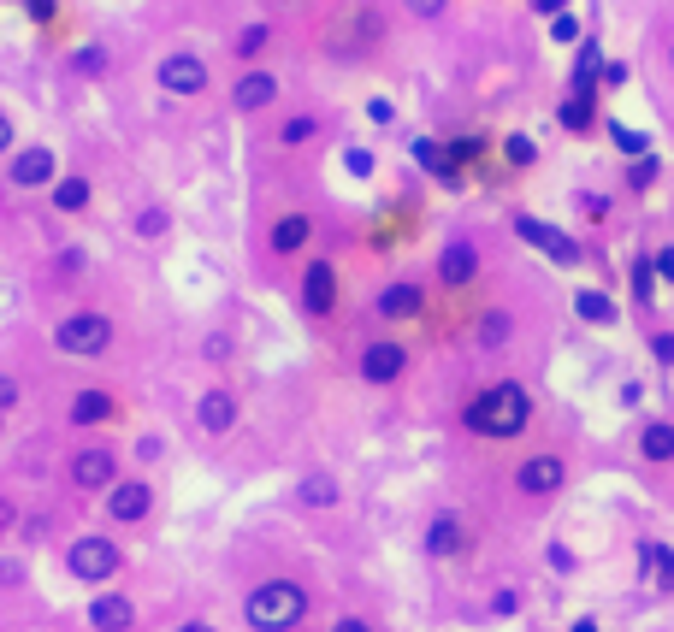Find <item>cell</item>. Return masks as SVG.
I'll return each instance as SVG.
<instances>
[{
  "mask_svg": "<svg viewBox=\"0 0 674 632\" xmlns=\"http://www.w3.org/2000/svg\"><path fill=\"white\" fill-rule=\"evenodd\" d=\"M527 420H533V396H527L515 379L485 384L468 408H462V426L479 432V438H521V432H527Z\"/></svg>",
  "mask_w": 674,
  "mask_h": 632,
  "instance_id": "obj_1",
  "label": "cell"
},
{
  "mask_svg": "<svg viewBox=\"0 0 674 632\" xmlns=\"http://www.w3.org/2000/svg\"><path fill=\"white\" fill-rule=\"evenodd\" d=\"M302 615H308V591L296 579H267L243 597V621L255 632H290Z\"/></svg>",
  "mask_w": 674,
  "mask_h": 632,
  "instance_id": "obj_2",
  "label": "cell"
},
{
  "mask_svg": "<svg viewBox=\"0 0 674 632\" xmlns=\"http://www.w3.org/2000/svg\"><path fill=\"white\" fill-rule=\"evenodd\" d=\"M54 349L60 355H83V361L107 355L113 349V319L107 314H66L54 325Z\"/></svg>",
  "mask_w": 674,
  "mask_h": 632,
  "instance_id": "obj_3",
  "label": "cell"
},
{
  "mask_svg": "<svg viewBox=\"0 0 674 632\" xmlns=\"http://www.w3.org/2000/svg\"><path fill=\"white\" fill-rule=\"evenodd\" d=\"M66 568H71L77 585H107L113 573L125 568V550H119L113 538H95V532H89V538H77L66 550Z\"/></svg>",
  "mask_w": 674,
  "mask_h": 632,
  "instance_id": "obj_4",
  "label": "cell"
},
{
  "mask_svg": "<svg viewBox=\"0 0 674 632\" xmlns=\"http://www.w3.org/2000/svg\"><path fill=\"white\" fill-rule=\"evenodd\" d=\"M71 485H77V491H113V485H119V455H113L107 443L77 449V455H71Z\"/></svg>",
  "mask_w": 674,
  "mask_h": 632,
  "instance_id": "obj_5",
  "label": "cell"
},
{
  "mask_svg": "<svg viewBox=\"0 0 674 632\" xmlns=\"http://www.w3.org/2000/svg\"><path fill=\"white\" fill-rule=\"evenodd\" d=\"M160 89H166V95H202L207 60H196V54H166V60H160Z\"/></svg>",
  "mask_w": 674,
  "mask_h": 632,
  "instance_id": "obj_6",
  "label": "cell"
},
{
  "mask_svg": "<svg viewBox=\"0 0 674 632\" xmlns=\"http://www.w3.org/2000/svg\"><path fill=\"white\" fill-rule=\"evenodd\" d=\"M568 485V461L562 455H533L521 473H515V491H527V497H550V491H562Z\"/></svg>",
  "mask_w": 674,
  "mask_h": 632,
  "instance_id": "obj_7",
  "label": "cell"
},
{
  "mask_svg": "<svg viewBox=\"0 0 674 632\" xmlns=\"http://www.w3.org/2000/svg\"><path fill=\"white\" fill-rule=\"evenodd\" d=\"M403 373H408L403 343H367V349H361V379L367 384H397Z\"/></svg>",
  "mask_w": 674,
  "mask_h": 632,
  "instance_id": "obj_8",
  "label": "cell"
},
{
  "mask_svg": "<svg viewBox=\"0 0 674 632\" xmlns=\"http://www.w3.org/2000/svg\"><path fill=\"white\" fill-rule=\"evenodd\" d=\"M148 508H154V485H148V479H125V485L107 491V514L125 520V526H131V520H148Z\"/></svg>",
  "mask_w": 674,
  "mask_h": 632,
  "instance_id": "obj_9",
  "label": "cell"
},
{
  "mask_svg": "<svg viewBox=\"0 0 674 632\" xmlns=\"http://www.w3.org/2000/svg\"><path fill=\"white\" fill-rule=\"evenodd\" d=\"M515 231H521V237H527L533 249L550 254L556 266H574V260H580V243H574V237H562L556 225H539V219H515Z\"/></svg>",
  "mask_w": 674,
  "mask_h": 632,
  "instance_id": "obj_10",
  "label": "cell"
},
{
  "mask_svg": "<svg viewBox=\"0 0 674 632\" xmlns=\"http://www.w3.org/2000/svg\"><path fill=\"white\" fill-rule=\"evenodd\" d=\"M272 101H278V77L272 71H243L237 89H231V107L237 113H267Z\"/></svg>",
  "mask_w": 674,
  "mask_h": 632,
  "instance_id": "obj_11",
  "label": "cell"
},
{
  "mask_svg": "<svg viewBox=\"0 0 674 632\" xmlns=\"http://www.w3.org/2000/svg\"><path fill=\"white\" fill-rule=\"evenodd\" d=\"M302 308H308V314H320V319L337 308V272L326 266V260H314V266H308V278H302Z\"/></svg>",
  "mask_w": 674,
  "mask_h": 632,
  "instance_id": "obj_12",
  "label": "cell"
},
{
  "mask_svg": "<svg viewBox=\"0 0 674 632\" xmlns=\"http://www.w3.org/2000/svg\"><path fill=\"white\" fill-rule=\"evenodd\" d=\"M18 190H42V184H54V154L48 148H24L18 160H12V172H6Z\"/></svg>",
  "mask_w": 674,
  "mask_h": 632,
  "instance_id": "obj_13",
  "label": "cell"
},
{
  "mask_svg": "<svg viewBox=\"0 0 674 632\" xmlns=\"http://www.w3.org/2000/svg\"><path fill=\"white\" fill-rule=\"evenodd\" d=\"M373 308H379V319H414L426 308V290H420V284H385Z\"/></svg>",
  "mask_w": 674,
  "mask_h": 632,
  "instance_id": "obj_14",
  "label": "cell"
},
{
  "mask_svg": "<svg viewBox=\"0 0 674 632\" xmlns=\"http://www.w3.org/2000/svg\"><path fill=\"white\" fill-rule=\"evenodd\" d=\"M473 272H479V249H473V243H450V249L438 254V278H444L450 290H462Z\"/></svg>",
  "mask_w": 674,
  "mask_h": 632,
  "instance_id": "obj_15",
  "label": "cell"
},
{
  "mask_svg": "<svg viewBox=\"0 0 674 632\" xmlns=\"http://www.w3.org/2000/svg\"><path fill=\"white\" fill-rule=\"evenodd\" d=\"M414 160L438 178V184H462V166L450 160V148L444 142H432V136H414Z\"/></svg>",
  "mask_w": 674,
  "mask_h": 632,
  "instance_id": "obj_16",
  "label": "cell"
},
{
  "mask_svg": "<svg viewBox=\"0 0 674 632\" xmlns=\"http://www.w3.org/2000/svg\"><path fill=\"white\" fill-rule=\"evenodd\" d=\"M131 621H136L131 597H95L89 603V627L95 632H131Z\"/></svg>",
  "mask_w": 674,
  "mask_h": 632,
  "instance_id": "obj_17",
  "label": "cell"
},
{
  "mask_svg": "<svg viewBox=\"0 0 674 632\" xmlns=\"http://www.w3.org/2000/svg\"><path fill=\"white\" fill-rule=\"evenodd\" d=\"M308 237H314V219H308V213H284V219L272 225V254L308 249Z\"/></svg>",
  "mask_w": 674,
  "mask_h": 632,
  "instance_id": "obj_18",
  "label": "cell"
},
{
  "mask_svg": "<svg viewBox=\"0 0 674 632\" xmlns=\"http://www.w3.org/2000/svg\"><path fill=\"white\" fill-rule=\"evenodd\" d=\"M202 426L213 432V438L237 426V396H231V390H207L202 396Z\"/></svg>",
  "mask_w": 674,
  "mask_h": 632,
  "instance_id": "obj_19",
  "label": "cell"
},
{
  "mask_svg": "<svg viewBox=\"0 0 674 632\" xmlns=\"http://www.w3.org/2000/svg\"><path fill=\"white\" fill-rule=\"evenodd\" d=\"M113 420V396L107 390H77L71 396V426H101Z\"/></svg>",
  "mask_w": 674,
  "mask_h": 632,
  "instance_id": "obj_20",
  "label": "cell"
},
{
  "mask_svg": "<svg viewBox=\"0 0 674 632\" xmlns=\"http://www.w3.org/2000/svg\"><path fill=\"white\" fill-rule=\"evenodd\" d=\"M468 550V532H462V520H432V532H426V556H462Z\"/></svg>",
  "mask_w": 674,
  "mask_h": 632,
  "instance_id": "obj_21",
  "label": "cell"
},
{
  "mask_svg": "<svg viewBox=\"0 0 674 632\" xmlns=\"http://www.w3.org/2000/svg\"><path fill=\"white\" fill-rule=\"evenodd\" d=\"M598 65H604V48H598V36H586L580 42V65H574V95H592L598 89Z\"/></svg>",
  "mask_w": 674,
  "mask_h": 632,
  "instance_id": "obj_22",
  "label": "cell"
},
{
  "mask_svg": "<svg viewBox=\"0 0 674 632\" xmlns=\"http://www.w3.org/2000/svg\"><path fill=\"white\" fill-rule=\"evenodd\" d=\"M639 449H645V461H674V426L669 420H651L645 438H639Z\"/></svg>",
  "mask_w": 674,
  "mask_h": 632,
  "instance_id": "obj_23",
  "label": "cell"
},
{
  "mask_svg": "<svg viewBox=\"0 0 674 632\" xmlns=\"http://www.w3.org/2000/svg\"><path fill=\"white\" fill-rule=\"evenodd\" d=\"M574 314L592 319V325H615V302H609L604 290H580V296H574Z\"/></svg>",
  "mask_w": 674,
  "mask_h": 632,
  "instance_id": "obj_24",
  "label": "cell"
},
{
  "mask_svg": "<svg viewBox=\"0 0 674 632\" xmlns=\"http://www.w3.org/2000/svg\"><path fill=\"white\" fill-rule=\"evenodd\" d=\"M562 125L574 130V136H586V130L598 125V113H592V95H568V101H562Z\"/></svg>",
  "mask_w": 674,
  "mask_h": 632,
  "instance_id": "obj_25",
  "label": "cell"
},
{
  "mask_svg": "<svg viewBox=\"0 0 674 632\" xmlns=\"http://www.w3.org/2000/svg\"><path fill=\"white\" fill-rule=\"evenodd\" d=\"M54 207L60 213H83L89 207V178H60L54 184Z\"/></svg>",
  "mask_w": 674,
  "mask_h": 632,
  "instance_id": "obj_26",
  "label": "cell"
},
{
  "mask_svg": "<svg viewBox=\"0 0 674 632\" xmlns=\"http://www.w3.org/2000/svg\"><path fill=\"white\" fill-rule=\"evenodd\" d=\"M633 302H639V308L657 302V260H645V254L633 260Z\"/></svg>",
  "mask_w": 674,
  "mask_h": 632,
  "instance_id": "obj_27",
  "label": "cell"
},
{
  "mask_svg": "<svg viewBox=\"0 0 674 632\" xmlns=\"http://www.w3.org/2000/svg\"><path fill=\"white\" fill-rule=\"evenodd\" d=\"M302 503L332 508L337 503V479H332V473H308V479H302Z\"/></svg>",
  "mask_w": 674,
  "mask_h": 632,
  "instance_id": "obj_28",
  "label": "cell"
},
{
  "mask_svg": "<svg viewBox=\"0 0 674 632\" xmlns=\"http://www.w3.org/2000/svg\"><path fill=\"white\" fill-rule=\"evenodd\" d=\"M509 331H515L509 314H485V319H479V349H503V343H509Z\"/></svg>",
  "mask_w": 674,
  "mask_h": 632,
  "instance_id": "obj_29",
  "label": "cell"
},
{
  "mask_svg": "<svg viewBox=\"0 0 674 632\" xmlns=\"http://www.w3.org/2000/svg\"><path fill=\"white\" fill-rule=\"evenodd\" d=\"M657 172H663V166H657V154H633L627 184H633V190H651V184H657Z\"/></svg>",
  "mask_w": 674,
  "mask_h": 632,
  "instance_id": "obj_30",
  "label": "cell"
},
{
  "mask_svg": "<svg viewBox=\"0 0 674 632\" xmlns=\"http://www.w3.org/2000/svg\"><path fill=\"white\" fill-rule=\"evenodd\" d=\"M172 231V213L166 207H142L136 213V237H166Z\"/></svg>",
  "mask_w": 674,
  "mask_h": 632,
  "instance_id": "obj_31",
  "label": "cell"
},
{
  "mask_svg": "<svg viewBox=\"0 0 674 632\" xmlns=\"http://www.w3.org/2000/svg\"><path fill=\"white\" fill-rule=\"evenodd\" d=\"M71 65H77L83 77H95V71H107V48H95V42H89V48H77V54H71Z\"/></svg>",
  "mask_w": 674,
  "mask_h": 632,
  "instance_id": "obj_32",
  "label": "cell"
},
{
  "mask_svg": "<svg viewBox=\"0 0 674 632\" xmlns=\"http://www.w3.org/2000/svg\"><path fill=\"white\" fill-rule=\"evenodd\" d=\"M267 24H249V30H243V36H237V54H243V60H255V54H261V48H267Z\"/></svg>",
  "mask_w": 674,
  "mask_h": 632,
  "instance_id": "obj_33",
  "label": "cell"
},
{
  "mask_svg": "<svg viewBox=\"0 0 674 632\" xmlns=\"http://www.w3.org/2000/svg\"><path fill=\"white\" fill-rule=\"evenodd\" d=\"M314 130H320V119H308V113H302V119H284V130H278V136H284V142L296 148V142H308Z\"/></svg>",
  "mask_w": 674,
  "mask_h": 632,
  "instance_id": "obj_34",
  "label": "cell"
},
{
  "mask_svg": "<svg viewBox=\"0 0 674 632\" xmlns=\"http://www.w3.org/2000/svg\"><path fill=\"white\" fill-rule=\"evenodd\" d=\"M503 154H509V166H533V136H509Z\"/></svg>",
  "mask_w": 674,
  "mask_h": 632,
  "instance_id": "obj_35",
  "label": "cell"
},
{
  "mask_svg": "<svg viewBox=\"0 0 674 632\" xmlns=\"http://www.w3.org/2000/svg\"><path fill=\"white\" fill-rule=\"evenodd\" d=\"M651 579H657V591H674V550L669 544L657 550V573H651Z\"/></svg>",
  "mask_w": 674,
  "mask_h": 632,
  "instance_id": "obj_36",
  "label": "cell"
},
{
  "mask_svg": "<svg viewBox=\"0 0 674 632\" xmlns=\"http://www.w3.org/2000/svg\"><path fill=\"white\" fill-rule=\"evenodd\" d=\"M18 396H24L18 379H12V373H0V414H12V408H18Z\"/></svg>",
  "mask_w": 674,
  "mask_h": 632,
  "instance_id": "obj_37",
  "label": "cell"
},
{
  "mask_svg": "<svg viewBox=\"0 0 674 632\" xmlns=\"http://www.w3.org/2000/svg\"><path fill=\"white\" fill-rule=\"evenodd\" d=\"M550 36H556V42H574V36H580V18H568V12H556V24H550Z\"/></svg>",
  "mask_w": 674,
  "mask_h": 632,
  "instance_id": "obj_38",
  "label": "cell"
},
{
  "mask_svg": "<svg viewBox=\"0 0 674 632\" xmlns=\"http://www.w3.org/2000/svg\"><path fill=\"white\" fill-rule=\"evenodd\" d=\"M367 119H373V125H391V119H397V107H391L385 95H373V101H367Z\"/></svg>",
  "mask_w": 674,
  "mask_h": 632,
  "instance_id": "obj_39",
  "label": "cell"
},
{
  "mask_svg": "<svg viewBox=\"0 0 674 632\" xmlns=\"http://www.w3.org/2000/svg\"><path fill=\"white\" fill-rule=\"evenodd\" d=\"M343 166H349L355 178H367V172H373V154H367V148H349V154H343Z\"/></svg>",
  "mask_w": 674,
  "mask_h": 632,
  "instance_id": "obj_40",
  "label": "cell"
},
{
  "mask_svg": "<svg viewBox=\"0 0 674 632\" xmlns=\"http://www.w3.org/2000/svg\"><path fill=\"white\" fill-rule=\"evenodd\" d=\"M651 355H657L663 367H674V331H657V337H651Z\"/></svg>",
  "mask_w": 674,
  "mask_h": 632,
  "instance_id": "obj_41",
  "label": "cell"
},
{
  "mask_svg": "<svg viewBox=\"0 0 674 632\" xmlns=\"http://www.w3.org/2000/svg\"><path fill=\"white\" fill-rule=\"evenodd\" d=\"M408 12H414V18H444V6H450V0H403Z\"/></svg>",
  "mask_w": 674,
  "mask_h": 632,
  "instance_id": "obj_42",
  "label": "cell"
},
{
  "mask_svg": "<svg viewBox=\"0 0 674 632\" xmlns=\"http://www.w3.org/2000/svg\"><path fill=\"white\" fill-rule=\"evenodd\" d=\"M615 142H621L627 154H651V148H645V136H639V130H627V125H615Z\"/></svg>",
  "mask_w": 674,
  "mask_h": 632,
  "instance_id": "obj_43",
  "label": "cell"
},
{
  "mask_svg": "<svg viewBox=\"0 0 674 632\" xmlns=\"http://www.w3.org/2000/svg\"><path fill=\"white\" fill-rule=\"evenodd\" d=\"M24 12H30L36 24H54V12H60V6H54V0H24Z\"/></svg>",
  "mask_w": 674,
  "mask_h": 632,
  "instance_id": "obj_44",
  "label": "cell"
},
{
  "mask_svg": "<svg viewBox=\"0 0 674 632\" xmlns=\"http://www.w3.org/2000/svg\"><path fill=\"white\" fill-rule=\"evenodd\" d=\"M515 609H521V597H515V591H497V597H491V615H515Z\"/></svg>",
  "mask_w": 674,
  "mask_h": 632,
  "instance_id": "obj_45",
  "label": "cell"
},
{
  "mask_svg": "<svg viewBox=\"0 0 674 632\" xmlns=\"http://www.w3.org/2000/svg\"><path fill=\"white\" fill-rule=\"evenodd\" d=\"M580 213H586V219H604L609 201H604V195H580Z\"/></svg>",
  "mask_w": 674,
  "mask_h": 632,
  "instance_id": "obj_46",
  "label": "cell"
},
{
  "mask_svg": "<svg viewBox=\"0 0 674 632\" xmlns=\"http://www.w3.org/2000/svg\"><path fill=\"white\" fill-rule=\"evenodd\" d=\"M473 154H479V142H473V136H462V142H450V160H456V166H462V160H473Z\"/></svg>",
  "mask_w": 674,
  "mask_h": 632,
  "instance_id": "obj_47",
  "label": "cell"
},
{
  "mask_svg": "<svg viewBox=\"0 0 674 632\" xmlns=\"http://www.w3.org/2000/svg\"><path fill=\"white\" fill-rule=\"evenodd\" d=\"M657 278H669L674 284V249H657Z\"/></svg>",
  "mask_w": 674,
  "mask_h": 632,
  "instance_id": "obj_48",
  "label": "cell"
},
{
  "mask_svg": "<svg viewBox=\"0 0 674 632\" xmlns=\"http://www.w3.org/2000/svg\"><path fill=\"white\" fill-rule=\"evenodd\" d=\"M12 526H18V508H12L6 497H0V532H12Z\"/></svg>",
  "mask_w": 674,
  "mask_h": 632,
  "instance_id": "obj_49",
  "label": "cell"
},
{
  "mask_svg": "<svg viewBox=\"0 0 674 632\" xmlns=\"http://www.w3.org/2000/svg\"><path fill=\"white\" fill-rule=\"evenodd\" d=\"M18 579H24V568H18V562H0V585H18Z\"/></svg>",
  "mask_w": 674,
  "mask_h": 632,
  "instance_id": "obj_50",
  "label": "cell"
},
{
  "mask_svg": "<svg viewBox=\"0 0 674 632\" xmlns=\"http://www.w3.org/2000/svg\"><path fill=\"white\" fill-rule=\"evenodd\" d=\"M0 154H12V119L0 113Z\"/></svg>",
  "mask_w": 674,
  "mask_h": 632,
  "instance_id": "obj_51",
  "label": "cell"
},
{
  "mask_svg": "<svg viewBox=\"0 0 674 632\" xmlns=\"http://www.w3.org/2000/svg\"><path fill=\"white\" fill-rule=\"evenodd\" d=\"M332 632H373V627H367V621H355V615H349V621H337Z\"/></svg>",
  "mask_w": 674,
  "mask_h": 632,
  "instance_id": "obj_52",
  "label": "cell"
},
{
  "mask_svg": "<svg viewBox=\"0 0 674 632\" xmlns=\"http://www.w3.org/2000/svg\"><path fill=\"white\" fill-rule=\"evenodd\" d=\"M533 6H539V12H562V6H568V0H533Z\"/></svg>",
  "mask_w": 674,
  "mask_h": 632,
  "instance_id": "obj_53",
  "label": "cell"
},
{
  "mask_svg": "<svg viewBox=\"0 0 674 632\" xmlns=\"http://www.w3.org/2000/svg\"><path fill=\"white\" fill-rule=\"evenodd\" d=\"M178 632H219V627H207V621H184Z\"/></svg>",
  "mask_w": 674,
  "mask_h": 632,
  "instance_id": "obj_54",
  "label": "cell"
},
{
  "mask_svg": "<svg viewBox=\"0 0 674 632\" xmlns=\"http://www.w3.org/2000/svg\"><path fill=\"white\" fill-rule=\"evenodd\" d=\"M568 632H598V621H574Z\"/></svg>",
  "mask_w": 674,
  "mask_h": 632,
  "instance_id": "obj_55",
  "label": "cell"
},
{
  "mask_svg": "<svg viewBox=\"0 0 674 632\" xmlns=\"http://www.w3.org/2000/svg\"><path fill=\"white\" fill-rule=\"evenodd\" d=\"M669 65H674V54H669Z\"/></svg>",
  "mask_w": 674,
  "mask_h": 632,
  "instance_id": "obj_56",
  "label": "cell"
}]
</instances>
